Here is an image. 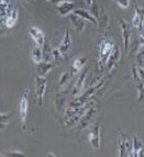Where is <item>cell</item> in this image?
<instances>
[{
	"label": "cell",
	"instance_id": "2e32d148",
	"mask_svg": "<svg viewBox=\"0 0 144 157\" xmlns=\"http://www.w3.org/2000/svg\"><path fill=\"white\" fill-rule=\"evenodd\" d=\"M73 14L77 15L78 17H81L82 19H84L85 21H89L90 23L94 24V25H97V20L93 17L89 10H87L85 9H77L73 10Z\"/></svg>",
	"mask_w": 144,
	"mask_h": 157
},
{
	"label": "cell",
	"instance_id": "30bf717a",
	"mask_svg": "<svg viewBox=\"0 0 144 157\" xmlns=\"http://www.w3.org/2000/svg\"><path fill=\"white\" fill-rule=\"evenodd\" d=\"M120 57H121L120 48L117 46V45L114 44V47L110 53V56L108 58V62H106V66H108V68L110 69V70H112L113 68H115L117 63L120 60Z\"/></svg>",
	"mask_w": 144,
	"mask_h": 157
},
{
	"label": "cell",
	"instance_id": "ffe728a7",
	"mask_svg": "<svg viewBox=\"0 0 144 157\" xmlns=\"http://www.w3.org/2000/svg\"><path fill=\"white\" fill-rule=\"evenodd\" d=\"M109 24V18L108 15L106 14L105 10L102 6H100V13H99V17L97 19V26H99L100 28H106Z\"/></svg>",
	"mask_w": 144,
	"mask_h": 157
},
{
	"label": "cell",
	"instance_id": "5bb4252c",
	"mask_svg": "<svg viewBox=\"0 0 144 157\" xmlns=\"http://www.w3.org/2000/svg\"><path fill=\"white\" fill-rule=\"evenodd\" d=\"M71 46H72V39L70 36V31L66 30L65 34H64V38L62 40V43H61L60 47H58V51H60L61 54L64 56V55L67 54L69 52Z\"/></svg>",
	"mask_w": 144,
	"mask_h": 157
},
{
	"label": "cell",
	"instance_id": "7402d4cb",
	"mask_svg": "<svg viewBox=\"0 0 144 157\" xmlns=\"http://www.w3.org/2000/svg\"><path fill=\"white\" fill-rule=\"evenodd\" d=\"M89 7H90L89 12L91 13L93 17H94L95 19L97 20L98 17H99V13H100V6H99V4L97 3V1H96V0H93L92 4L90 5Z\"/></svg>",
	"mask_w": 144,
	"mask_h": 157
},
{
	"label": "cell",
	"instance_id": "d4e9b609",
	"mask_svg": "<svg viewBox=\"0 0 144 157\" xmlns=\"http://www.w3.org/2000/svg\"><path fill=\"white\" fill-rule=\"evenodd\" d=\"M18 19V12L17 10H13L12 15L10 16L9 18L6 19V21H5V25L7 26V27H13V26L15 25L16 21H17Z\"/></svg>",
	"mask_w": 144,
	"mask_h": 157
},
{
	"label": "cell",
	"instance_id": "d6a6232c",
	"mask_svg": "<svg viewBox=\"0 0 144 157\" xmlns=\"http://www.w3.org/2000/svg\"><path fill=\"white\" fill-rule=\"evenodd\" d=\"M47 1H51V0H47Z\"/></svg>",
	"mask_w": 144,
	"mask_h": 157
},
{
	"label": "cell",
	"instance_id": "cb8c5ba5",
	"mask_svg": "<svg viewBox=\"0 0 144 157\" xmlns=\"http://www.w3.org/2000/svg\"><path fill=\"white\" fill-rule=\"evenodd\" d=\"M69 79H70L69 71H64L60 77V80H58V87H63V86H67V83L69 82Z\"/></svg>",
	"mask_w": 144,
	"mask_h": 157
},
{
	"label": "cell",
	"instance_id": "9c48e42d",
	"mask_svg": "<svg viewBox=\"0 0 144 157\" xmlns=\"http://www.w3.org/2000/svg\"><path fill=\"white\" fill-rule=\"evenodd\" d=\"M81 73V72H79ZM87 74H88V69H84L82 71V73L78 75V78L74 84L73 89H72V96L73 97H78L79 95L82 94V87H84V84H85V81H86V78H87Z\"/></svg>",
	"mask_w": 144,
	"mask_h": 157
},
{
	"label": "cell",
	"instance_id": "4316f807",
	"mask_svg": "<svg viewBox=\"0 0 144 157\" xmlns=\"http://www.w3.org/2000/svg\"><path fill=\"white\" fill-rule=\"evenodd\" d=\"M116 2L121 9H127L130 4V0H116Z\"/></svg>",
	"mask_w": 144,
	"mask_h": 157
},
{
	"label": "cell",
	"instance_id": "8992f818",
	"mask_svg": "<svg viewBox=\"0 0 144 157\" xmlns=\"http://www.w3.org/2000/svg\"><path fill=\"white\" fill-rule=\"evenodd\" d=\"M132 75H133V81H134L136 90H137L138 93V102H141L144 99V82L140 78L139 74H138V70L136 65L133 66Z\"/></svg>",
	"mask_w": 144,
	"mask_h": 157
},
{
	"label": "cell",
	"instance_id": "484cf974",
	"mask_svg": "<svg viewBox=\"0 0 144 157\" xmlns=\"http://www.w3.org/2000/svg\"><path fill=\"white\" fill-rule=\"evenodd\" d=\"M143 46H144V34H139L137 38V42L135 43L134 51L138 52L139 50H141V48Z\"/></svg>",
	"mask_w": 144,
	"mask_h": 157
},
{
	"label": "cell",
	"instance_id": "4fadbf2b",
	"mask_svg": "<svg viewBox=\"0 0 144 157\" xmlns=\"http://www.w3.org/2000/svg\"><path fill=\"white\" fill-rule=\"evenodd\" d=\"M69 20H70L72 26H73V28L75 29L77 33H82L85 30V28H86V22L81 17H78L77 15L72 13L71 15H69Z\"/></svg>",
	"mask_w": 144,
	"mask_h": 157
},
{
	"label": "cell",
	"instance_id": "603a6c76",
	"mask_svg": "<svg viewBox=\"0 0 144 157\" xmlns=\"http://www.w3.org/2000/svg\"><path fill=\"white\" fill-rule=\"evenodd\" d=\"M136 66L144 71V50H139L136 55Z\"/></svg>",
	"mask_w": 144,
	"mask_h": 157
},
{
	"label": "cell",
	"instance_id": "f1b7e54d",
	"mask_svg": "<svg viewBox=\"0 0 144 157\" xmlns=\"http://www.w3.org/2000/svg\"><path fill=\"white\" fill-rule=\"evenodd\" d=\"M63 1H65V0H51V2L53 4H58V3H61V2H63Z\"/></svg>",
	"mask_w": 144,
	"mask_h": 157
},
{
	"label": "cell",
	"instance_id": "d6986e66",
	"mask_svg": "<svg viewBox=\"0 0 144 157\" xmlns=\"http://www.w3.org/2000/svg\"><path fill=\"white\" fill-rule=\"evenodd\" d=\"M31 59L37 65L43 60V50H42V47L38 46V45L33 47V50H31Z\"/></svg>",
	"mask_w": 144,
	"mask_h": 157
},
{
	"label": "cell",
	"instance_id": "277c9868",
	"mask_svg": "<svg viewBox=\"0 0 144 157\" xmlns=\"http://www.w3.org/2000/svg\"><path fill=\"white\" fill-rule=\"evenodd\" d=\"M28 89H25L23 92L22 98L20 101V120L22 124L23 130L26 129V122H27V114H28Z\"/></svg>",
	"mask_w": 144,
	"mask_h": 157
},
{
	"label": "cell",
	"instance_id": "7a4b0ae2",
	"mask_svg": "<svg viewBox=\"0 0 144 157\" xmlns=\"http://www.w3.org/2000/svg\"><path fill=\"white\" fill-rule=\"evenodd\" d=\"M47 86V79L45 77L37 76L34 79V96H36V100L38 103L39 107H43V100L45 90H46Z\"/></svg>",
	"mask_w": 144,
	"mask_h": 157
},
{
	"label": "cell",
	"instance_id": "8fae6325",
	"mask_svg": "<svg viewBox=\"0 0 144 157\" xmlns=\"http://www.w3.org/2000/svg\"><path fill=\"white\" fill-rule=\"evenodd\" d=\"M74 7H75V3L73 1H69V0H65V1L57 4V10L60 16L70 15L71 13H73Z\"/></svg>",
	"mask_w": 144,
	"mask_h": 157
},
{
	"label": "cell",
	"instance_id": "1f68e13d",
	"mask_svg": "<svg viewBox=\"0 0 144 157\" xmlns=\"http://www.w3.org/2000/svg\"><path fill=\"white\" fill-rule=\"evenodd\" d=\"M142 31H143V33H144V25H143V28H142Z\"/></svg>",
	"mask_w": 144,
	"mask_h": 157
},
{
	"label": "cell",
	"instance_id": "5b68a950",
	"mask_svg": "<svg viewBox=\"0 0 144 157\" xmlns=\"http://www.w3.org/2000/svg\"><path fill=\"white\" fill-rule=\"evenodd\" d=\"M133 140L127 134H122L121 140L119 144V157H130L132 156Z\"/></svg>",
	"mask_w": 144,
	"mask_h": 157
},
{
	"label": "cell",
	"instance_id": "3957f363",
	"mask_svg": "<svg viewBox=\"0 0 144 157\" xmlns=\"http://www.w3.org/2000/svg\"><path fill=\"white\" fill-rule=\"evenodd\" d=\"M118 21L121 26V36L122 41H123V49L124 52L126 53L129 51V48L130 46V39H132V26L127 22L126 20L122 19V18H118Z\"/></svg>",
	"mask_w": 144,
	"mask_h": 157
},
{
	"label": "cell",
	"instance_id": "ac0fdd59",
	"mask_svg": "<svg viewBox=\"0 0 144 157\" xmlns=\"http://www.w3.org/2000/svg\"><path fill=\"white\" fill-rule=\"evenodd\" d=\"M52 67H53V65L49 62L39 63L38 66H37V73H38V76L45 77L50 71H51Z\"/></svg>",
	"mask_w": 144,
	"mask_h": 157
},
{
	"label": "cell",
	"instance_id": "52a82bcc",
	"mask_svg": "<svg viewBox=\"0 0 144 157\" xmlns=\"http://www.w3.org/2000/svg\"><path fill=\"white\" fill-rule=\"evenodd\" d=\"M89 143L91 147L95 150L100 148V125L95 124L91 127L89 132Z\"/></svg>",
	"mask_w": 144,
	"mask_h": 157
},
{
	"label": "cell",
	"instance_id": "83f0119b",
	"mask_svg": "<svg viewBox=\"0 0 144 157\" xmlns=\"http://www.w3.org/2000/svg\"><path fill=\"white\" fill-rule=\"evenodd\" d=\"M9 156H25L22 151H14V152H10Z\"/></svg>",
	"mask_w": 144,
	"mask_h": 157
},
{
	"label": "cell",
	"instance_id": "9a60e30c",
	"mask_svg": "<svg viewBox=\"0 0 144 157\" xmlns=\"http://www.w3.org/2000/svg\"><path fill=\"white\" fill-rule=\"evenodd\" d=\"M29 34L33 38L36 45H38L40 47H43L45 44V36L43 33V31L41 29L37 28V27H31L29 29Z\"/></svg>",
	"mask_w": 144,
	"mask_h": 157
},
{
	"label": "cell",
	"instance_id": "7c38bea8",
	"mask_svg": "<svg viewBox=\"0 0 144 157\" xmlns=\"http://www.w3.org/2000/svg\"><path fill=\"white\" fill-rule=\"evenodd\" d=\"M96 114H97V109L96 108H90L89 110L86 111V113L79 120V127L81 128H86L87 126H89L92 123V121L95 119Z\"/></svg>",
	"mask_w": 144,
	"mask_h": 157
},
{
	"label": "cell",
	"instance_id": "6da1fadb",
	"mask_svg": "<svg viewBox=\"0 0 144 157\" xmlns=\"http://www.w3.org/2000/svg\"><path fill=\"white\" fill-rule=\"evenodd\" d=\"M114 47V43L110 40L102 39L99 44V55H98V71L101 72L105 69L108 58L110 56V53Z\"/></svg>",
	"mask_w": 144,
	"mask_h": 157
},
{
	"label": "cell",
	"instance_id": "4dcf8cb0",
	"mask_svg": "<svg viewBox=\"0 0 144 157\" xmlns=\"http://www.w3.org/2000/svg\"><path fill=\"white\" fill-rule=\"evenodd\" d=\"M24 1H26V2H33V1H34V0H24Z\"/></svg>",
	"mask_w": 144,
	"mask_h": 157
},
{
	"label": "cell",
	"instance_id": "f546056e",
	"mask_svg": "<svg viewBox=\"0 0 144 157\" xmlns=\"http://www.w3.org/2000/svg\"><path fill=\"white\" fill-rule=\"evenodd\" d=\"M84 1H85V3H86V5H88V6H90V5L92 4L93 0H84Z\"/></svg>",
	"mask_w": 144,
	"mask_h": 157
},
{
	"label": "cell",
	"instance_id": "e0dca14e",
	"mask_svg": "<svg viewBox=\"0 0 144 157\" xmlns=\"http://www.w3.org/2000/svg\"><path fill=\"white\" fill-rule=\"evenodd\" d=\"M87 63V58L86 57H79V58H76L73 63H72V66H71V73L72 75H77L79 73L82 68L85 67V65Z\"/></svg>",
	"mask_w": 144,
	"mask_h": 157
},
{
	"label": "cell",
	"instance_id": "ba28073f",
	"mask_svg": "<svg viewBox=\"0 0 144 157\" xmlns=\"http://www.w3.org/2000/svg\"><path fill=\"white\" fill-rule=\"evenodd\" d=\"M134 5H135V15L132 20V26H134L135 28H138L140 31H142L144 25V9L138 6L136 3H134Z\"/></svg>",
	"mask_w": 144,
	"mask_h": 157
},
{
	"label": "cell",
	"instance_id": "44dd1931",
	"mask_svg": "<svg viewBox=\"0 0 144 157\" xmlns=\"http://www.w3.org/2000/svg\"><path fill=\"white\" fill-rule=\"evenodd\" d=\"M143 144L138 140L137 136H134L133 138V149H132V156L133 157H138L139 156V152L140 150L143 147Z\"/></svg>",
	"mask_w": 144,
	"mask_h": 157
}]
</instances>
